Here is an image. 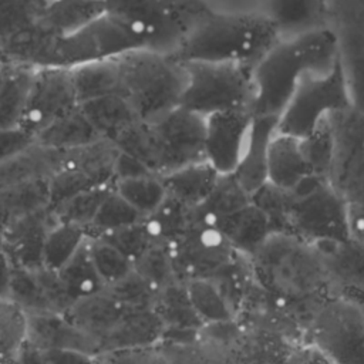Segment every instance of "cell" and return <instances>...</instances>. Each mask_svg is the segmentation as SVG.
<instances>
[{"mask_svg":"<svg viewBox=\"0 0 364 364\" xmlns=\"http://www.w3.org/2000/svg\"><path fill=\"white\" fill-rule=\"evenodd\" d=\"M336 63V41L328 28L280 40L252 70V114L279 118L304 78L324 74Z\"/></svg>","mask_w":364,"mask_h":364,"instance_id":"1","label":"cell"},{"mask_svg":"<svg viewBox=\"0 0 364 364\" xmlns=\"http://www.w3.org/2000/svg\"><path fill=\"white\" fill-rule=\"evenodd\" d=\"M280 40L274 24L260 14L213 9L171 55L181 63H229L253 70Z\"/></svg>","mask_w":364,"mask_h":364,"instance_id":"2","label":"cell"},{"mask_svg":"<svg viewBox=\"0 0 364 364\" xmlns=\"http://www.w3.org/2000/svg\"><path fill=\"white\" fill-rule=\"evenodd\" d=\"M203 136L205 118L178 107L156 119L139 121L114 145L162 178L205 161Z\"/></svg>","mask_w":364,"mask_h":364,"instance_id":"3","label":"cell"},{"mask_svg":"<svg viewBox=\"0 0 364 364\" xmlns=\"http://www.w3.org/2000/svg\"><path fill=\"white\" fill-rule=\"evenodd\" d=\"M117 63L118 94L141 121L156 119L179 107L186 73L175 57L145 48L117 57Z\"/></svg>","mask_w":364,"mask_h":364,"instance_id":"4","label":"cell"},{"mask_svg":"<svg viewBox=\"0 0 364 364\" xmlns=\"http://www.w3.org/2000/svg\"><path fill=\"white\" fill-rule=\"evenodd\" d=\"M105 13L122 23L148 50L173 54L213 9L206 0H104Z\"/></svg>","mask_w":364,"mask_h":364,"instance_id":"5","label":"cell"},{"mask_svg":"<svg viewBox=\"0 0 364 364\" xmlns=\"http://www.w3.org/2000/svg\"><path fill=\"white\" fill-rule=\"evenodd\" d=\"M347 206L330 181L309 176L294 189L284 191L274 232L290 233L313 245L350 239Z\"/></svg>","mask_w":364,"mask_h":364,"instance_id":"6","label":"cell"},{"mask_svg":"<svg viewBox=\"0 0 364 364\" xmlns=\"http://www.w3.org/2000/svg\"><path fill=\"white\" fill-rule=\"evenodd\" d=\"M253 257L263 283L280 294L306 296L328 277L316 246L290 233H270Z\"/></svg>","mask_w":364,"mask_h":364,"instance_id":"7","label":"cell"},{"mask_svg":"<svg viewBox=\"0 0 364 364\" xmlns=\"http://www.w3.org/2000/svg\"><path fill=\"white\" fill-rule=\"evenodd\" d=\"M145 48L146 44L142 38L105 13L74 33L51 37L36 67L48 65L70 70Z\"/></svg>","mask_w":364,"mask_h":364,"instance_id":"8","label":"cell"},{"mask_svg":"<svg viewBox=\"0 0 364 364\" xmlns=\"http://www.w3.org/2000/svg\"><path fill=\"white\" fill-rule=\"evenodd\" d=\"M186 82L179 107L208 117L230 109H250L252 68L229 63H182Z\"/></svg>","mask_w":364,"mask_h":364,"instance_id":"9","label":"cell"},{"mask_svg":"<svg viewBox=\"0 0 364 364\" xmlns=\"http://www.w3.org/2000/svg\"><path fill=\"white\" fill-rule=\"evenodd\" d=\"M354 108L344 74L336 65L317 75L304 78L277 118L276 131L294 138L309 135L331 114Z\"/></svg>","mask_w":364,"mask_h":364,"instance_id":"10","label":"cell"},{"mask_svg":"<svg viewBox=\"0 0 364 364\" xmlns=\"http://www.w3.org/2000/svg\"><path fill=\"white\" fill-rule=\"evenodd\" d=\"M327 28L353 107L364 112V0H327Z\"/></svg>","mask_w":364,"mask_h":364,"instance_id":"11","label":"cell"},{"mask_svg":"<svg viewBox=\"0 0 364 364\" xmlns=\"http://www.w3.org/2000/svg\"><path fill=\"white\" fill-rule=\"evenodd\" d=\"M328 119L334 134L330 183L347 203L364 202V112L348 108Z\"/></svg>","mask_w":364,"mask_h":364,"instance_id":"12","label":"cell"},{"mask_svg":"<svg viewBox=\"0 0 364 364\" xmlns=\"http://www.w3.org/2000/svg\"><path fill=\"white\" fill-rule=\"evenodd\" d=\"M71 73L61 67H34L21 129L33 138L54 121L78 108Z\"/></svg>","mask_w":364,"mask_h":364,"instance_id":"13","label":"cell"},{"mask_svg":"<svg viewBox=\"0 0 364 364\" xmlns=\"http://www.w3.org/2000/svg\"><path fill=\"white\" fill-rule=\"evenodd\" d=\"M314 334L334 364H364V304L338 300L326 306Z\"/></svg>","mask_w":364,"mask_h":364,"instance_id":"14","label":"cell"},{"mask_svg":"<svg viewBox=\"0 0 364 364\" xmlns=\"http://www.w3.org/2000/svg\"><path fill=\"white\" fill-rule=\"evenodd\" d=\"M252 121L250 109H230L205 117L203 155L219 175H230L235 171Z\"/></svg>","mask_w":364,"mask_h":364,"instance_id":"15","label":"cell"},{"mask_svg":"<svg viewBox=\"0 0 364 364\" xmlns=\"http://www.w3.org/2000/svg\"><path fill=\"white\" fill-rule=\"evenodd\" d=\"M9 299L26 314L58 313L64 314L74 300L60 283L55 272L14 267Z\"/></svg>","mask_w":364,"mask_h":364,"instance_id":"16","label":"cell"},{"mask_svg":"<svg viewBox=\"0 0 364 364\" xmlns=\"http://www.w3.org/2000/svg\"><path fill=\"white\" fill-rule=\"evenodd\" d=\"M55 223L50 209L23 216L3 230V252L14 267H43V246L50 228Z\"/></svg>","mask_w":364,"mask_h":364,"instance_id":"17","label":"cell"},{"mask_svg":"<svg viewBox=\"0 0 364 364\" xmlns=\"http://www.w3.org/2000/svg\"><path fill=\"white\" fill-rule=\"evenodd\" d=\"M250 13L269 18L282 40L327 28V0H256Z\"/></svg>","mask_w":364,"mask_h":364,"instance_id":"18","label":"cell"},{"mask_svg":"<svg viewBox=\"0 0 364 364\" xmlns=\"http://www.w3.org/2000/svg\"><path fill=\"white\" fill-rule=\"evenodd\" d=\"M131 310L105 289L75 300L64 313L70 323L91 337L102 351L107 337L115 330L124 316Z\"/></svg>","mask_w":364,"mask_h":364,"instance_id":"19","label":"cell"},{"mask_svg":"<svg viewBox=\"0 0 364 364\" xmlns=\"http://www.w3.org/2000/svg\"><path fill=\"white\" fill-rule=\"evenodd\" d=\"M276 128L277 118L253 115L240 159L230 173L250 198L267 183V154Z\"/></svg>","mask_w":364,"mask_h":364,"instance_id":"20","label":"cell"},{"mask_svg":"<svg viewBox=\"0 0 364 364\" xmlns=\"http://www.w3.org/2000/svg\"><path fill=\"white\" fill-rule=\"evenodd\" d=\"M26 340L38 348L77 350L91 355L100 354L98 344L78 330L64 314H26Z\"/></svg>","mask_w":364,"mask_h":364,"instance_id":"21","label":"cell"},{"mask_svg":"<svg viewBox=\"0 0 364 364\" xmlns=\"http://www.w3.org/2000/svg\"><path fill=\"white\" fill-rule=\"evenodd\" d=\"M209 226L215 228L233 250L250 255L273 233L269 218L252 200L239 210L216 219Z\"/></svg>","mask_w":364,"mask_h":364,"instance_id":"22","label":"cell"},{"mask_svg":"<svg viewBox=\"0 0 364 364\" xmlns=\"http://www.w3.org/2000/svg\"><path fill=\"white\" fill-rule=\"evenodd\" d=\"M105 14L104 0H47L36 26L50 37L74 33Z\"/></svg>","mask_w":364,"mask_h":364,"instance_id":"23","label":"cell"},{"mask_svg":"<svg viewBox=\"0 0 364 364\" xmlns=\"http://www.w3.org/2000/svg\"><path fill=\"white\" fill-rule=\"evenodd\" d=\"M309 176L311 175L301 152L300 139L276 131L267 154V183L291 191Z\"/></svg>","mask_w":364,"mask_h":364,"instance_id":"24","label":"cell"},{"mask_svg":"<svg viewBox=\"0 0 364 364\" xmlns=\"http://www.w3.org/2000/svg\"><path fill=\"white\" fill-rule=\"evenodd\" d=\"M327 274L364 296V246L351 240L314 243Z\"/></svg>","mask_w":364,"mask_h":364,"instance_id":"25","label":"cell"},{"mask_svg":"<svg viewBox=\"0 0 364 364\" xmlns=\"http://www.w3.org/2000/svg\"><path fill=\"white\" fill-rule=\"evenodd\" d=\"M80 109L97 134L112 144L141 121L131 104L119 94L81 102Z\"/></svg>","mask_w":364,"mask_h":364,"instance_id":"26","label":"cell"},{"mask_svg":"<svg viewBox=\"0 0 364 364\" xmlns=\"http://www.w3.org/2000/svg\"><path fill=\"white\" fill-rule=\"evenodd\" d=\"M34 67L3 63L0 70V132L18 129L23 124L27 94Z\"/></svg>","mask_w":364,"mask_h":364,"instance_id":"27","label":"cell"},{"mask_svg":"<svg viewBox=\"0 0 364 364\" xmlns=\"http://www.w3.org/2000/svg\"><path fill=\"white\" fill-rule=\"evenodd\" d=\"M219 178L206 161H200L162 176V181L168 196L195 209L206 200Z\"/></svg>","mask_w":364,"mask_h":364,"instance_id":"28","label":"cell"},{"mask_svg":"<svg viewBox=\"0 0 364 364\" xmlns=\"http://www.w3.org/2000/svg\"><path fill=\"white\" fill-rule=\"evenodd\" d=\"M101 139L102 138L81 112L80 105L70 114L41 129L34 136L36 144L57 151H74Z\"/></svg>","mask_w":364,"mask_h":364,"instance_id":"29","label":"cell"},{"mask_svg":"<svg viewBox=\"0 0 364 364\" xmlns=\"http://www.w3.org/2000/svg\"><path fill=\"white\" fill-rule=\"evenodd\" d=\"M47 208H50L48 179L0 188V225L3 229L23 216Z\"/></svg>","mask_w":364,"mask_h":364,"instance_id":"30","label":"cell"},{"mask_svg":"<svg viewBox=\"0 0 364 364\" xmlns=\"http://www.w3.org/2000/svg\"><path fill=\"white\" fill-rule=\"evenodd\" d=\"M70 73L80 104L100 97L118 94L119 73L117 58L87 63L70 68Z\"/></svg>","mask_w":364,"mask_h":364,"instance_id":"31","label":"cell"},{"mask_svg":"<svg viewBox=\"0 0 364 364\" xmlns=\"http://www.w3.org/2000/svg\"><path fill=\"white\" fill-rule=\"evenodd\" d=\"M55 274L74 301L105 289V284L91 260L88 239L84 240L80 249L60 270L55 272Z\"/></svg>","mask_w":364,"mask_h":364,"instance_id":"32","label":"cell"},{"mask_svg":"<svg viewBox=\"0 0 364 364\" xmlns=\"http://www.w3.org/2000/svg\"><path fill=\"white\" fill-rule=\"evenodd\" d=\"M250 200V195L245 192L232 175H220L206 200L193 209L195 218L200 223L209 226L216 219L246 206Z\"/></svg>","mask_w":364,"mask_h":364,"instance_id":"33","label":"cell"},{"mask_svg":"<svg viewBox=\"0 0 364 364\" xmlns=\"http://www.w3.org/2000/svg\"><path fill=\"white\" fill-rule=\"evenodd\" d=\"M112 188L144 219L152 215L166 198V189L162 178L152 173L117 179L114 181Z\"/></svg>","mask_w":364,"mask_h":364,"instance_id":"34","label":"cell"},{"mask_svg":"<svg viewBox=\"0 0 364 364\" xmlns=\"http://www.w3.org/2000/svg\"><path fill=\"white\" fill-rule=\"evenodd\" d=\"M299 139L310 175L330 181L334 159V134L328 117L309 135Z\"/></svg>","mask_w":364,"mask_h":364,"instance_id":"35","label":"cell"},{"mask_svg":"<svg viewBox=\"0 0 364 364\" xmlns=\"http://www.w3.org/2000/svg\"><path fill=\"white\" fill-rule=\"evenodd\" d=\"M87 239L82 228L68 223H54L44 240L43 267L51 272L60 270Z\"/></svg>","mask_w":364,"mask_h":364,"instance_id":"36","label":"cell"},{"mask_svg":"<svg viewBox=\"0 0 364 364\" xmlns=\"http://www.w3.org/2000/svg\"><path fill=\"white\" fill-rule=\"evenodd\" d=\"M112 185L98 186L80 192L54 208H48L57 223H68L82 228L85 232L97 215L104 198Z\"/></svg>","mask_w":364,"mask_h":364,"instance_id":"37","label":"cell"},{"mask_svg":"<svg viewBox=\"0 0 364 364\" xmlns=\"http://www.w3.org/2000/svg\"><path fill=\"white\" fill-rule=\"evenodd\" d=\"M141 220H144V218L124 198H121L114 188H111L88 226L87 236L97 237Z\"/></svg>","mask_w":364,"mask_h":364,"instance_id":"38","label":"cell"},{"mask_svg":"<svg viewBox=\"0 0 364 364\" xmlns=\"http://www.w3.org/2000/svg\"><path fill=\"white\" fill-rule=\"evenodd\" d=\"M88 250L94 267L105 286L119 282L134 272V263L118 249L100 237H88Z\"/></svg>","mask_w":364,"mask_h":364,"instance_id":"39","label":"cell"},{"mask_svg":"<svg viewBox=\"0 0 364 364\" xmlns=\"http://www.w3.org/2000/svg\"><path fill=\"white\" fill-rule=\"evenodd\" d=\"M26 338V313L11 300L0 299V364H13Z\"/></svg>","mask_w":364,"mask_h":364,"instance_id":"40","label":"cell"},{"mask_svg":"<svg viewBox=\"0 0 364 364\" xmlns=\"http://www.w3.org/2000/svg\"><path fill=\"white\" fill-rule=\"evenodd\" d=\"M186 294L193 310L199 316L213 321L228 320L230 317L222 294L210 282L205 279L192 280L186 289Z\"/></svg>","mask_w":364,"mask_h":364,"instance_id":"41","label":"cell"},{"mask_svg":"<svg viewBox=\"0 0 364 364\" xmlns=\"http://www.w3.org/2000/svg\"><path fill=\"white\" fill-rule=\"evenodd\" d=\"M97 237L112 245L115 249L124 253L132 263L156 240L149 232L145 219L138 223L108 232Z\"/></svg>","mask_w":364,"mask_h":364,"instance_id":"42","label":"cell"},{"mask_svg":"<svg viewBox=\"0 0 364 364\" xmlns=\"http://www.w3.org/2000/svg\"><path fill=\"white\" fill-rule=\"evenodd\" d=\"M33 142L34 138L21 128L0 132V164L18 154Z\"/></svg>","mask_w":364,"mask_h":364,"instance_id":"43","label":"cell"},{"mask_svg":"<svg viewBox=\"0 0 364 364\" xmlns=\"http://www.w3.org/2000/svg\"><path fill=\"white\" fill-rule=\"evenodd\" d=\"M43 364H95V355L64 348H40Z\"/></svg>","mask_w":364,"mask_h":364,"instance_id":"44","label":"cell"},{"mask_svg":"<svg viewBox=\"0 0 364 364\" xmlns=\"http://www.w3.org/2000/svg\"><path fill=\"white\" fill-rule=\"evenodd\" d=\"M348 236L364 246V202H353L347 206Z\"/></svg>","mask_w":364,"mask_h":364,"instance_id":"45","label":"cell"},{"mask_svg":"<svg viewBox=\"0 0 364 364\" xmlns=\"http://www.w3.org/2000/svg\"><path fill=\"white\" fill-rule=\"evenodd\" d=\"M14 266L11 264L7 255L1 250L0 252V299L10 300V283Z\"/></svg>","mask_w":364,"mask_h":364,"instance_id":"46","label":"cell"},{"mask_svg":"<svg viewBox=\"0 0 364 364\" xmlns=\"http://www.w3.org/2000/svg\"><path fill=\"white\" fill-rule=\"evenodd\" d=\"M3 230H4V229H3V226L0 225V252L3 250Z\"/></svg>","mask_w":364,"mask_h":364,"instance_id":"47","label":"cell"},{"mask_svg":"<svg viewBox=\"0 0 364 364\" xmlns=\"http://www.w3.org/2000/svg\"><path fill=\"white\" fill-rule=\"evenodd\" d=\"M1 64H3V61H1V60H0V70H1Z\"/></svg>","mask_w":364,"mask_h":364,"instance_id":"48","label":"cell"}]
</instances>
